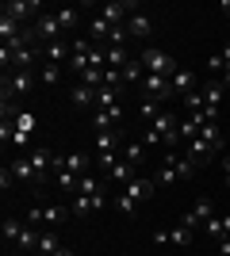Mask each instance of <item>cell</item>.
<instances>
[{
    "label": "cell",
    "mask_w": 230,
    "mask_h": 256,
    "mask_svg": "<svg viewBox=\"0 0 230 256\" xmlns=\"http://www.w3.org/2000/svg\"><path fill=\"white\" fill-rule=\"evenodd\" d=\"M196 160L192 157H184V153H165V160H161V168L153 172V180H157V188H173V184H184V180H192L196 176Z\"/></svg>",
    "instance_id": "6da1fadb"
},
{
    "label": "cell",
    "mask_w": 230,
    "mask_h": 256,
    "mask_svg": "<svg viewBox=\"0 0 230 256\" xmlns=\"http://www.w3.org/2000/svg\"><path fill=\"white\" fill-rule=\"evenodd\" d=\"M69 206H62V203H39V206H31V210H27V218H23V222L27 226H62L69 218Z\"/></svg>",
    "instance_id": "7a4b0ae2"
},
{
    "label": "cell",
    "mask_w": 230,
    "mask_h": 256,
    "mask_svg": "<svg viewBox=\"0 0 230 256\" xmlns=\"http://www.w3.org/2000/svg\"><path fill=\"white\" fill-rule=\"evenodd\" d=\"M31 31H35V42H39V50L43 46H50V42H62V20H58V12L50 16V12H43L39 16V23H31Z\"/></svg>",
    "instance_id": "3957f363"
},
{
    "label": "cell",
    "mask_w": 230,
    "mask_h": 256,
    "mask_svg": "<svg viewBox=\"0 0 230 256\" xmlns=\"http://www.w3.org/2000/svg\"><path fill=\"white\" fill-rule=\"evenodd\" d=\"M138 62H142L146 73H153V76H173L176 73V62L165 50H157V46H146V50L138 54Z\"/></svg>",
    "instance_id": "277c9868"
},
{
    "label": "cell",
    "mask_w": 230,
    "mask_h": 256,
    "mask_svg": "<svg viewBox=\"0 0 230 256\" xmlns=\"http://www.w3.org/2000/svg\"><path fill=\"white\" fill-rule=\"evenodd\" d=\"M150 130L157 134V142H161V146H173V142H180V118H176V111H169V107H165L161 115L150 122Z\"/></svg>",
    "instance_id": "5b68a950"
},
{
    "label": "cell",
    "mask_w": 230,
    "mask_h": 256,
    "mask_svg": "<svg viewBox=\"0 0 230 256\" xmlns=\"http://www.w3.org/2000/svg\"><path fill=\"white\" fill-rule=\"evenodd\" d=\"M104 206H108V195H69V210H73V218L100 214Z\"/></svg>",
    "instance_id": "8992f818"
},
{
    "label": "cell",
    "mask_w": 230,
    "mask_h": 256,
    "mask_svg": "<svg viewBox=\"0 0 230 256\" xmlns=\"http://www.w3.org/2000/svg\"><path fill=\"white\" fill-rule=\"evenodd\" d=\"M192 234H196V230H188L184 222H176V226H169V230H161L153 241H157V245H169V248H188L192 245Z\"/></svg>",
    "instance_id": "52a82bcc"
},
{
    "label": "cell",
    "mask_w": 230,
    "mask_h": 256,
    "mask_svg": "<svg viewBox=\"0 0 230 256\" xmlns=\"http://www.w3.org/2000/svg\"><path fill=\"white\" fill-rule=\"evenodd\" d=\"M153 192H157V180H153V176H134L131 184H127V188H123V195H131L134 203L142 206V203H150L153 199Z\"/></svg>",
    "instance_id": "ba28073f"
},
{
    "label": "cell",
    "mask_w": 230,
    "mask_h": 256,
    "mask_svg": "<svg viewBox=\"0 0 230 256\" xmlns=\"http://www.w3.org/2000/svg\"><path fill=\"white\" fill-rule=\"evenodd\" d=\"M211 218H215V203H211V199H196V203H192V210H188L180 222H184L188 230H199V226H207Z\"/></svg>",
    "instance_id": "9c48e42d"
},
{
    "label": "cell",
    "mask_w": 230,
    "mask_h": 256,
    "mask_svg": "<svg viewBox=\"0 0 230 256\" xmlns=\"http://www.w3.org/2000/svg\"><path fill=\"white\" fill-rule=\"evenodd\" d=\"M31 164H35V176H39V188H43L46 180H54V153L46 150V146L31 150Z\"/></svg>",
    "instance_id": "30bf717a"
},
{
    "label": "cell",
    "mask_w": 230,
    "mask_h": 256,
    "mask_svg": "<svg viewBox=\"0 0 230 256\" xmlns=\"http://www.w3.org/2000/svg\"><path fill=\"white\" fill-rule=\"evenodd\" d=\"M0 12H8L12 20H20V23H23V20H31L35 12L43 16V4H39V0H8V4H4Z\"/></svg>",
    "instance_id": "8fae6325"
},
{
    "label": "cell",
    "mask_w": 230,
    "mask_h": 256,
    "mask_svg": "<svg viewBox=\"0 0 230 256\" xmlns=\"http://www.w3.org/2000/svg\"><path fill=\"white\" fill-rule=\"evenodd\" d=\"M8 164H12V176H16V184L39 188V176H35V164H31V157H16V160H8Z\"/></svg>",
    "instance_id": "7c38bea8"
},
{
    "label": "cell",
    "mask_w": 230,
    "mask_h": 256,
    "mask_svg": "<svg viewBox=\"0 0 230 256\" xmlns=\"http://www.w3.org/2000/svg\"><path fill=\"white\" fill-rule=\"evenodd\" d=\"M184 157H192L196 164H203V160H211V157H219V150L211 146V142H203V138H192L184 146Z\"/></svg>",
    "instance_id": "4fadbf2b"
},
{
    "label": "cell",
    "mask_w": 230,
    "mask_h": 256,
    "mask_svg": "<svg viewBox=\"0 0 230 256\" xmlns=\"http://www.w3.org/2000/svg\"><path fill=\"white\" fill-rule=\"evenodd\" d=\"M127 34H131V38H150L153 34V20L146 16V12H134L131 20H127Z\"/></svg>",
    "instance_id": "5bb4252c"
},
{
    "label": "cell",
    "mask_w": 230,
    "mask_h": 256,
    "mask_svg": "<svg viewBox=\"0 0 230 256\" xmlns=\"http://www.w3.org/2000/svg\"><path fill=\"white\" fill-rule=\"evenodd\" d=\"M92 122H96L100 134H104V130H119V122H123V104H119V107H108V111H96V115H92Z\"/></svg>",
    "instance_id": "9a60e30c"
},
{
    "label": "cell",
    "mask_w": 230,
    "mask_h": 256,
    "mask_svg": "<svg viewBox=\"0 0 230 256\" xmlns=\"http://www.w3.org/2000/svg\"><path fill=\"white\" fill-rule=\"evenodd\" d=\"M73 58V42H50V46H43V62H50V65H62V62H69Z\"/></svg>",
    "instance_id": "2e32d148"
},
{
    "label": "cell",
    "mask_w": 230,
    "mask_h": 256,
    "mask_svg": "<svg viewBox=\"0 0 230 256\" xmlns=\"http://www.w3.org/2000/svg\"><path fill=\"white\" fill-rule=\"evenodd\" d=\"M146 142L142 138H131V142H123V160H127V164H134V168H138V164H146Z\"/></svg>",
    "instance_id": "e0dca14e"
},
{
    "label": "cell",
    "mask_w": 230,
    "mask_h": 256,
    "mask_svg": "<svg viewBox=\"0 0 230 256\" xmlns=\"http://www.w3.org/2000/svg\"><path fill=\"white\" fill-rule=\"evenodd\" d=\"M77 195H108V180H100L96 172H85L77 184Z\"/></svg>",
    "instance_id": "ac0fdd59"
},
{
    "label": "cell",
    "mask_w": 230,
    "mask_h": 256,
    "mask_svg": "<svg viewBox=\"0 0 230 256\" xmlns=\"http://www.w3.org/2000/svg\"><path fill=\"white\" fill-rule=\"evenodd\" d=\"M69 100H73V107H81V111H88V107H96V88H88L77 80L73 92H69Z\"/></svg>",
    "instance_id": "d6986e66"
},
{
    "label": "cell",
    "mask_w": 230,
    "mask_h": 256,
    "mask_svg": "<svg viewBox=\"0 0 230 256\" xmlns=\"http://www.w3.org/2000/svg\"><path fill=\"white\" fill-rule=\"evenodd\" d=\"M169 84H173V92H176V96L184 100L188 92H196V76L188 73V69H176V73L169 76Z\"/></svg>",
    "instance_id": "ffe728a7"
},
{
    "label": "cell",
    "mask_w": 230,
    "mask_h": 256,
    "mask_svg": "<svg viewBox=\"0 0 230 256\" xmlns=\"http://www.w3.org/2000/svg\"><path fill=\"white\" fill-rule=\"evenodd\" d=\"M31 130H35V115L31 111H20V118H16V142H12V146H27V142H31Z\"/></svg>",
    "instance_id": "44dd1931"
},
{
    "label": "cell",
    "mask_w": 230,
    "mask_h": 256,
    "mask_svg": "<svg viewBox=\"0 0 230 256\" xmlns=\"http://www.w3.org/2000/svg\"><path fill=\"white\" fill-rule=\"evenodd\" d=\"M123 92H127V88H111V84H104V88L96 92V111H108V107H119Z\"/></svg>",
    "instance_id": "7402d4cb"
},
{
    "label": "cell",
    "mask_w": 230,
    "mask_h": 256,
    "mask_svg": "<svg viewBox=\"0 0 230 256\" xmlns=\"http://www.w3.org/2000/svg\"><path fill=\"white\" fill-rule=\"evenodd\" d=\"M119 73H123V84L131 88V84H142V80H146V65L138 62V58H131V62L119 69Z\"/></svg>",
    "instance_id": "603a6c76"
},
{
    "label": "cell",
    "mask_w": 230,
    "mask_h": 256,
    "mask_svg": "<svg viewBox=\"0 0 230 256\" xmlns=\"http://www.w3.org/2000/svg\"><path fill=\"white\" fill-rule=\"evenodd\" d=\"M134 176H138V168H134V164H127V160H119V164L108 172V180H111V184H123V188H127Z\"/></svg>",
    "instance_id": "cb8c5ba5"
},
{
    "label": "cell",
    "mask_w": 230,
    "mask_h": 256,
    "mask_svg": "<svg viewBox=\"0 0 230 256\" xmlns=\"http://www.w3.org/2000/svg\"><path fill=\"white\" fill-rule=\"evenodd\" d=\"M199 92H203V104H207V107H219V104H222V96H226L222 80H207V84L199 88Z\"/></svg>",
    "instance_id": "d4e9b609"
},
{
    "label": "cell",
    "mask_w": 230,
    "mask_h": 256,
    "mask_svg": "<svg viewBox=\"0 0 230 256\" xmlns=\"http://www.w3.org/2000/svg\"><path fill=\"white\" fill-rule=\"evenodd\" d=\"M20 34H23L20 20H12L8 12H0V38H4V42H12V38H20Z\"/></svg>",
    "instance_id": "484cf974"
},
{
    "label": "cell",
    "mask_w": 230,
    "mask_h": 256,
    "mask_svg": "<svg viewBox=\"0 0 230 256\" xmlns=\"http://www.w3.org/2000/svg\"><path fill=\"white\" fill-rule=\"evenodd\" d=\"M88 38H92V42H108L111 38V23L104 20V16H96V20L88 23Z\"/></svg>",
    "instance_id": "4316f807"
},
{
    "label": "cell",
    "mask_w": 230,
    "mask_h": 256,
    "mask_svg": "<svg viewBox=\"0 0 230 256\" xmlns=\"http://www.w3.org/2000/svg\"><path fill=\"white\" fill-rule=\"evenodd\" d=\"M62 73H66V69H62V65H50V62H43V65H39V80H43L46 88H54V84H62Z\"/></svg>",
    "instance_id": "83f0119b"
},
{
    "label": "cell",
    "mask_w": 230,
    "mask_h": 256,
    "mask_svg": "<svg viewBox=\"0 0 230 256\" xmlns=\"http://www.w3.org/2000/svg\"><path fill=\"white\" fill-rule=\"evenodd\" d=\"M123 150L119 146V130H104V134H96V153H115Z\"/></svg>",
    "instance_id": "f1b7e54d"
},
{
    "label": "cell",
    "mask_w": 230,
    "mask_h": 256,
    "mask_svg": "<svg viewBox=\"0 0 230 256\" xmlns=\"http://www.w3.org/2000/svg\"><path fill=\"white\" fill-rule=\"evenodd\" d=\"M161 111H165L161 100H153V96H142V100H138V115H142L146 122H153V118L161 115Z\"/></svg>",
    "instance_id": "f546056e"
},
{
    "label": "cell",
    "mask_w": 230,
    "mask_h": 256,
    "mask_svg": "<svg viewBox=\"0 0 230 256\" xmlns=\"http://www.w3.org/2000/svg\"><path fill=\"white\" fill-rule=\"evenodd\" d=\"M66 172L81 180V176L88 172V157H85V153H69V157H66Z\"/></svg>",
    "instance_id": "4dcf8cb0"
},
{
    "label": "cell",
    "mask_w": 230,
    "mask_h": 256,
    "mask_svg": "<svg viewBox=\"0 0 230 256\" xmlns=\"http://www.w3.org/2000/svg\"><path fill=\"white\" fill-rule=\"evenodd\" d=\"M58 248H62L58 245V234L54 230H43V234H39V256H54Z\"/></svg>",
    "instance_id": "1f68e13d"
},
{
    "label": "cell",
    "mask_w": 230,
    "mask_h": 256,
    "mask_svg": "<svg viewBox=\"0 0 230 256\" xmlns=\"http://www.w3.org/2000/svg\"><path fill=\"white\" fill-rule=\"evenodd\" d=\"M23 226H27V222H20V218H4V226H0L4 241H12V245H16V241H20V234H23Z\"/></svg>",
    "instance_id": "d6a6232c"
},
{
    "label": "cell",
    "mask_w": 230,
    "mask_h": 256,
    "mask_svg": "<svg viewBox=\"0 0 230 256\" xmlns=\"http://www.w3.org/2000/svg\"><path fill=\"white\" fill-rule=\"evenodd\" d=\"M127 62H131V58H127V50H123V46H108V69H115V73H119Z\"/></svg>",
    "instance_id": "836d02e7"
},
{
    "label": "cell",
    "mask_w": 230,
    "mask_h": 256,
    "mask_svg": "<svg viewBox=\"0 0 230 256\" xmlns=\"http://www.w3.org/2000/svg\"><path fill=\"white\" fill-rule=\"evenodd\" d=\"M184 107H188V115H199V111L207 107V104H203V92H199V88H196V92H188V96H184Z\"/></svg>",
    "instance_id": "e575fe53"
},
{
    "label": "cell",
    "mask_w": 230,
    "mask_h": 256,
    "mask_svg": "<svg viewBox=\"0 0 230 256\" xmlns=\"http://www.w3.org/2000/svg\"><path fill=\"white\" fill-rule=\"evenodd\" d=\"M111 203H115V210H119V214H131V218H134V214H138V203H134L131 195H115Z\"/></svg>",
    "instance_id": "d590c367"
},
{
    "label": "cell",
    "mask_w": 230,
    "mask_h": 256,
    "mask_svg": "<svg viewBox=\"0 0 230 256\" xmlns=\"http://www.w3.org/2000/svg\"><path fill=\"white\" fill-rule=\"evenodd\" d=\"M58 20H62V27L69 31V27H77V23H81V12H77V8H62V12H58Z\"/></svg>",
    "instance_id": "8d00e7d4"
},
{
    "label": "cell",
    "mask_w": 230,
    "mask_h": 256,
    "mask_svg": "<svg viewBox=\"0 0 230 256\" xmlns=\"http://www.w3.org/2000/svg\"><path fill=\"white\" fill-rule=\"evenodd\" d=\"M0 188H4V192H12V188H16V176H12V164H4V168H0Z\"/></svg>",
    "instance_id": "74e56055"
},
{
    "label": "cell",
    "mask_w": 230,
    "mask_h": 256,
    "mask_svg": "<svg viewBox=\"0 0 230 256\" xmlns=\"http://www.w3.org/2000/svg\"><path fill=\"white\" fill-rule=\"evenodd\" d=\"M222 69H226V65H222V58H219V54H211V58H207V73H219V76H222Z\"/></svg>",
    "instance_id": "f35d334b"
},
{
    "label": "cell",
    "mask_w": 230,
    "mask_h": 256,
    "mask_svg": "<svg viewBox=\"0 0 230 256\" xmlns=\"http://www.w3.org/2000/svg\"><path fill=\"white\" fill-rule=\"evenodd\" d=\"M219 58H222V65H226V69H230V38H226V42H222V54H219Z\"/></svg>",
    "instance_id": "ab89813d"
},
{
    "label": "cell",
    "mask_w": 230,
    "mask_h": 256,
    "mask_svg": "<svg viewBox=\"0 0 230 256\" xmlns=\"http://www.w3.org/2000/svg\"><path fill=\"white\" fill-rule=\"evenodd\" d=\"M215 80H222V88H230V69H222V76H215Z\"/></svg>",
    "instance_id": "60d3db41"
},
{
    "label": "cell",
    "mask_w": 230,
    "mask_h": 256,
    "mask_svg": "<svg viewBox=\"0 0 230 256\" xmlns=\"http://www.w3.org/2000/svg\"><path fill=\"white\" fill-rule=\"evenodd\" d=\"M222 172H226V184H230V153L222 157Z\"/></svg>",
    "instance_id": "b9f144b4"
},
{
    "label": "cell",
    "mask_w": 230,
    "mask_h": 256,
    "mask_svg": "<svg viewBox=\"0 0 230 256\" xmlns=\"http://www.w3.org/2000/svg\"><path fill=\"white\" fill-rule=\"evenodd\" d=\"M54 256H77V252H73V248H58Z\"/></svg>",
    "instance_id": "7bdbcfd3"
},
{
    "label": "cell",
    "mask_w": 230,
    "mask_h": 256,
    "mask_svg": "<svg viewBox=\"0 0 230 256\" xmlns=\"http://www.w3.org/2000/svg\"><path fill=\"white\" fill-rule=\"evenodd\" d=\"M222 16H226V23H230V0H226V4H222Z\"/></svg>",
    "instance_id": "ee69618b"
},
{
    "label": "cell",
    "mask_w": 230,
    "mask_h": 256,
    "mask_svg": "<svg viewBox=\"0 0 230 256\" xmlns=\"http://www.w3.org/2000/svg\"><path fill=\"white\" fill-rule=\"evenodd\" d=\"M226 38H230V34H226Z\"/></svg>",
    "instance_id": "f6af8a7d"
},
{
    "label": "cell",
    "mask_w": 230,
    "mask_h": 256,
    "mask_svg": "<svg viewBox=\"0 0 230 256\" xmlns=\"http://www.w3.org/2000/svg\"><path fill=\"white\" fill-rule=\"evenodd\" d=\"M16 256H20V252H16Z\"/></svg>",
    "instance_id": "bcb514c9"
}]
</instances>
